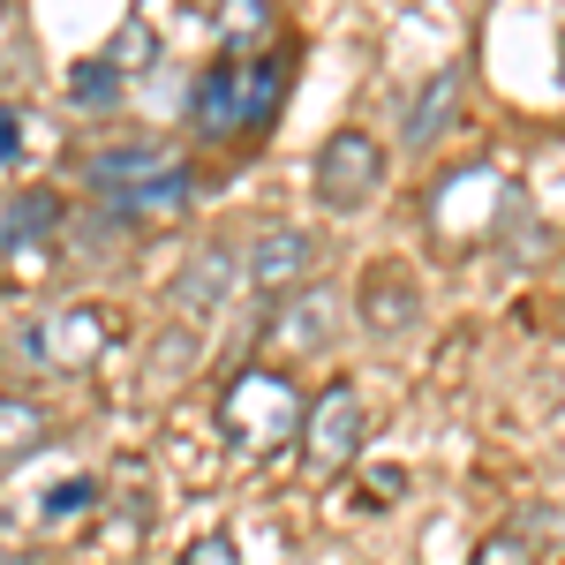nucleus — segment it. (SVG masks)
<instances>
[{"instance_id":"nucleus-1","label":"nucleus","mask_w":565,"mask_h":565,"mask_svg":"<svg viewBox=\"0 0 565 565\" xmlns=\"http://www.w3.org/2000/svg\"><path fill=\"white\" fill-rule=\"evenodd\" d=\"M309 407H302V385L287 377V370H242L234 385L218 392V437H226V452H242V460H271V452H287L295 437H302Z\"/></svg>"},{"instance_id":"nucleus-2","label":"nucleus","mask_w":565,"mask_h":565,"mask_svg":"<svg viewBox=\"0 0 565 565\" xmlns=\"http://www.w3.org/2000/svg\"><path fill=\"white\" fill-rule=\"evenodd\" d=\"M498 212H505V174L498 167H452V174L430 189V242H445V249H482V234L498 226Z\"/></svg>"},{"instance_id":"nucleus-3","label":"nucleus","mask_w":565,"mask_h":565,"mask_svg":"<svg viewBox=\"0 0 565 565\" xmlns=\"http://www.w3.org/2000/svg\"><path fill=\"white\" fill-rule=\"evenodd\" d=\"M309 189H317L324 212H362V204L385 189V143H377L370 129H332L324 151H317Z\"/></svg>"},{"instance_id":"nucleus-4","label":"nucleus","mask_w":565,"mask_h":565,"mask_svg":"<svg viewBox=\"0 0 565 565\" xmlns=\"http://www.w3.org/2000/svg\"><path fill=\"white\" fill-rule=\"evenodd\" d=\"M114 340H121V324L106 317V302H68V309H45L23 332V354H39L45 370H90Z\"/></svg>"},{"instance_id":"nucleus-5","label":"nucleus","mask_w":565,"mask_h":565,"mask_svg":"<svg viewBox=\"0 0 565 565\" xmlns=\"http://www.w3.org/2000/svg\"><path fill=\"white\" fill-rule=\"evenodd\" d=\"M354 452H362V392L348 377H332V385L309 399V423H302V460L317 476H340Z\"/></svg>"},{"instance_id":"nucleus-6","label":"nucleus","mask_w":565,"mask_h":565,"mask_svg":"<svg viewBox=\"0 0 565 565\" xmlns=\"http://www.w3.org/2000/svg\"><path fill=\"white\" fill-rule=\"evenodd\" d=\"M309 271H317V234H302V226H264L242 249V279L257 295H295V287H309Z\"/></svg>"},{"instance_id":"nucleus-7","label":"nucleus","mask_w":565,"mask_h":565,"mask_svg":"<svg viewBox=\"0 0 565 565\" xmlns=\"http://www.w3.org/2000/svg\"><path fill=\"white\" fill-rule=\"evenodd\" d=\"M234 287H242L234 249H226V242H204V249H189V264L174 271V309L181 317H212V309H226Z\"/></svg>"},{"instance_id":"nucleus-8","label":"nucleus","mask_w":565,"mask_h":565,"mask_svg":"<svg viewBox=\"0 0 565 565\" xmlns=\"http://www.w3.org/2000/svg\"><path fill=\"white\" fill-rule=\"evenodd\" d=\"M332 340H340V295L332 287H302L271 317V348H287V354H324Z\"/></svg>"},{"instance_id":"nucleus-9","label":"nucleus","mask_w":565,"mask_h":565,"mask_svg":"<svg viewBox=\"0 0 565 565\" xmlns=\"http://www.w3.org/2000/svg\"><path fill=\"white\" fill-rule=\"evenodd\" d=\"M167 167H174L167 143H114V151H98V159L84 167V181L106 189V196H129V189H143V181H159Z\"/></svg>"},{"instance_id":"nucleus-10","label":"nucleus","mask_w":565,"mask_h":565,"mask_svg":"<svg viewBox=\"0 0 565 565\" xmlns=\"http://www.w3.org/2000/svg\"><path fill=\"white\" fill-rule=\"evenodd\" d=\"M189 114H196V129H204V136H242V61H218L212 76L196 84Z\"/></svg>"},{"instance_id":"nucleus-11","label":"nucleus","mask_w":565,"mask_h":565,"mask_svg":"<svg viewBox=\"0 0 565 565\" xmlns=\"http://www.w3.org/2000/svg\"><path fill=\"white\" fill-rule=\"evenodd\" d=\"M415 309H423V295H415L407 271H370V279H362V324H370V332H385V340L407 332Z\"/></svg>"},{"instance_id":"nucleus-12","label":"nucleus","mask_w":565,"mask_h":565,"mask_svg":"<svg viewBox=\"0 0 565 565\" xmlns=\"http://www.w3.org/2000/svg\"><path fill=\"white\" fill-rule=\"evenodd\" d=\"M45 437H53V423H45L39 399H23V392H0V468L31 460Z\"/></svg>"},{"instance_id":"nucleus-13","label":"nucleus","mask_w":565,"mask_h":565,"mask_svg":"<svg viewBox=\"0 0 565 565\" xmlns=\"http://www.w3.org/2000/svg\"><path fill=\"white\" fill-rule=\"evenodd\" d=\"M452 106H460V68H437L430 90L407 106V129H399V136H407V151L437 143V136H445V121H452Z\"/></svg>"},{"instance_id":"nucleus-14","label":"nucleus","mask_w":565,"mask_h":565,"mask_svg":"<svg viewBox=\"0 0 565 565\" xmlns=\"http://www.w3.org/2000/svg\"><path fill=\"white\" fill-rule=\"evenodd\" d=\"M279 90H287V53H264L242 68V129H264L279 114Z\"/></svg>"},{"instance_id":"nucleus-15","label":"nucleus","mask_w":565,"mask_h":565,"mask_svg":"<svg viewBox=\"0 0 565 565\" xmlns=\"http://www.w3.org/2000/svg\"><path fill=\"white\" fill-rule=\"evenodd\" d=\"M53 226H61V204H53V196H15V204L0 212V249H31Z\"/></svg>"},{"instance_id":"nucleus-16","label":"nucleus","mask_w":565,"mask_h":565,"mask_svg":"<svg viewBox=\"0 0 565 565\" xmlns=\"http://www.w3.org/2000/svg\"><path fill=\"white\" fill-rule=\"evenodd\" d=\"M189 362H196V340H189V332H159V348H151V377H159V385H174V377H189Z\"/></svg>"},{"instance_id":"nucleus-17","label":"nucleus","mask_w":565,"mask_h":565,"mask_svg":"<svg viewBox=\"0 0 565 565\" xmlns=\"http://www.w3.org/2000/svg\"><path fill=\"white\" fill-rule=\"evenodd\" d=\"M181 565H242V551H234V535H196L181 551Z\"/></svg>"},{"instance_id":"nucleus-18","label":"nucleus","mask_w":565,"mask_h":565,"mask_svg":"<svg viewBox=\"0 0 565 565\" xmlns=\"http://www.w3.org/2000/svg\"><path fill=\"white\" fill-rule=\"evenodd\" d=\"M476 565H535V551H527L521 535H490V543L476 551Z\"/></svg>"},{"instance_id":"nucleus-19","label":"nucleus","mask_w":565,"mask_h":565,"mask_svg":"<svg viewBox=\"0 0 565 565\" xmlns=\"http://www.w3.org/2000/svg\"><path fill=\"white\" fill-rule=\"evenodd\" d=\"M0 159H15V114H0Z\"/></svg>"}]
</instances>
